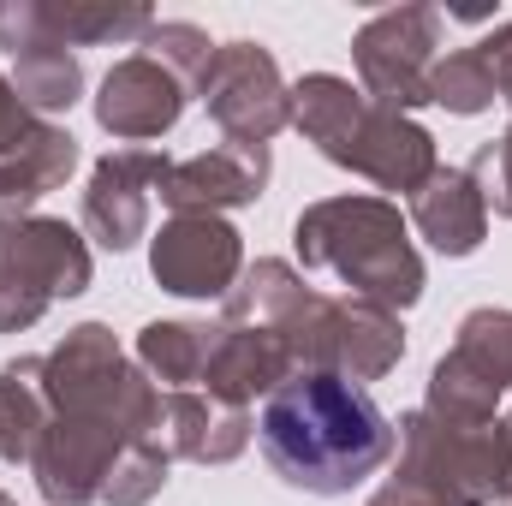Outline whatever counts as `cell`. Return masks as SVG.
<instances>
[{"label": "cell", "instance_id": "9c48e42d", "mask_svg": "<svg viewBox=\"0 0 512 506\" xmlns=\"http://www.w3.org/2000/svg\"><path fill=\"white\" fill-rule=\"evenodd\" d=\"M197 102L209 108V120L221 126V137H239V143H268L274 131L292 126V84L280 78L274 54L239 36V42H221L209 72L191 84Z\"/></svg>", "mask_w": 512, "mask_h": 506}, {"label": "cell", "instance_id": "1f68e13d", "mask_svg": "<svg viewBox=\"0 0 512 506\" xmlns=\"http://www.w3.org/2000/svg\"><path fill=\"white\" fill-rule=\"evenodd\" d=\"M477 48H483L489 72H495V90H501V102L512 108V18H507V24H495V30H489Z\"/></svg>", "mask_w": 512, "mask_h": 506}, {"label": "cell", "instance_id": "52a82bcc", "mask_svg": "<svg viewBox=\"0 0 512 506\" xmlns=\"http://www.w3.org/2000/svg\"><path fill=\"white\" fill-rule=\"evenodd\" d=\"M96 280L90 239L54 215H24L0 227V334L36 328L60 298H84Z\"/></svg>", "mask_w": 512, "mask_h": 506}, {"label": "cell", "instance_id": "9a60e30c", "mask_svg": "<svg viewBox=\"0 0 512 506\" xmlns=\"http://www.w3.org/2000/svg\"><path fill=\"white\" fill-rule=\"evenodd\" d=\"M298 376L292 364V346L268 328H215V346H209V364H203V393L227 411H251L256 399L280 393L286 381Z\"/></svg>", "mask_w": 512, "mask_h": 506}, {"label": "cell", "instance_id": "6da1fadb", "mask_svg": "<svg viewBox=\"0 0 512 506\" xmlns=\"http://www.w3.org/2000/svg\"><path fill=\"white\" fill-rule=\"evenodd\" d=\"M256 447L268 471L298 495H352L364 477H376L399 429L370 387L346 376H292L280 393L262 399Z\"/></svg>", "mask_w": 512, "mask_h": 506}, {"label": "cell", "instance_id": "ac0fdd59", "mask_svg": "<svg viewBox=\"0 0 512 506\" xmlns=\"http://www.w3.org/2000/svg\"><path fill=\"white\" fill-rule=\"evenodd\" d=\"M78 167V137L54 120H36V131L0 155V227L6 221H24L48 191H60Z\"/></svg>", "mask_w": 512, "mask_h": 506}, {"label": "cell", "instance_id": "8fae6325", "mask_svg": "<svg viewBox=\"0 0 512 506\" xmlns=\"http://www.w3.org/2000/svg\"><path fill=\"white\" fill-rule=\"evenodd\" d=\"M131 447L126 429L102 423V417H78V411H54L36 459H30V477H36V495L48 506H90L102 501L120 453Z\"/></svg>", "mask_w": 512, "mask_h": 506}, {"label": "cell", "instance_id": "603a6c76", "mask_svg": "<svg viewBox=\"0 0 512 506\" xmlns=\"http://www.w3.org/2000/svg\"><path fill=\"white\" fill-rule=\"evenodd\" d=\"M12 90H18V102L36 114V120H48V114H66V108H78V96H84V60L72 54V48H30V54H18L12 60Z\"/></svg>", "mask_w": 512, "mask_h": 506}, {"label": "cell", "instance_id": "ba28073f", "mask_svg": "<svg viewBox=\"0 0 512 506\" xmlns=\"http://www.w3.org/2000/svg\"><path fill=\"white\" fill-rule=\"evenodd\" d=\"M435 48H441V12L435 6H387L352 36L358 90L393 114L429 108Z\"/></svg>", "mask_w": 512, "mask_h": 506}, {"label": "cell", "instance_id": "5b68a950", "mask_svg": "<svg viewBox=\"0 0 512 506\" xmlns=\"http://www.w3.org/2000/svg\"><path fill=\"white\" fill-rule=\"evenodd\" d=\"M42 387H48L54 411L102 417V423L126 429L131 441H149L161 429V387L120 352L108 322H78L42 358Z\"/></svg>", "mask_w": 512, "mask_h": 506}, {"label": "cell", "instance_id": "f546056e", "mask_svg": "<svg viewBox=\"0 0 512 506\" xmlns=\"http://www.w3.org/2000/svg\"><path fill=\"white\" fill-rule=\"evenodd\" d=\"M0 48L12 60L30 54V48H54L48 18H42V0H0Z\"/></svg>", "mask_w": 512, "mask_h": 506}, {"label": "cell", "instance_id": "4dcf8cb0", "mask_svg": "<svg viewBox=\"0 0 512 506\" xmlns=\"http://www.w3.org/2000/svg\"><path fill=\"white\" fill-rule=\"evenodd\" d=\"M30 131H36V114H30V108L18 102L12 78L0 72V155H12V149H18V143L30 137Z\"/></svg>", "mask_w": 512, "mask_h": 506}, {"label": "cell", "instance_id": "7402d4cb", "mask_svg": "<svg viewBox=\"0 0 512 506\" xmlns=\"http://www.w3.org/2000/svg\"><path fill=\"white\" fill-rule=\"evenodd\" d=\"M48 36L60 48H96V42H143L155 12L143 0H42Z\"/></svg>", "mask_w": 512, "mask_h": 506}, {"label": "cell", "instance_id": "3957f363", "mask_svg": "<svg viewBox=\"0 0 512 506\" xmlns=\"http://www.w3.org/2000/svg\"><path fill=\"white\" fill-rule=\"evenodd\" d=\"M292 251L304 268L340 274L358 298H376L387 310H411L423 298V256L411 245V227L399 203L387 197H322L292 221Z\"/></svg>", "mask_w": 512, "mask_h": 506}, {"label": "cell", "instance_id": "f1b7e54d", "mask_svg": "<svg viewBox=\"0 0 512 506\" xmlns=\"http://www.w3.org/2000/svg\"><path fill=\"white\" fill-rule=\"evenodd\" d=\"M471 179L483 185V203H489L501 221H512V126L501 131V137H489V143L471 155Z\"/></svg>", "mask_w": 512, "mask_h": 506}, {"label": "cell", "instance_id": "4fadbf2b", "mask_svg": "<svg viewBox=\"0 0 512 506\" xmlns=\"http://www.w3.org/2000/svg\"><path fill=\"white\" fill-rule=\"evenodd\" d=\"M173 155L161 149H114L90 167L84 185V233L102 251H137L149 239V191L161 185Z\"/></svg>", "mask_w": 512, "mask_h": 506}, {"label": "cell", "instance_id": "44dd1931", "mask_svg": "<svg viewBox=\"0 0 512 506\" xmlns=\"http://www.w3.org/2000/svg\"><path fill=\"white\" fill-rule=\"evenodd\" d=\"M215 328L221 322H143L137 328V370L161 393L197 387L203 364H209V346H215Z\"/></svg>", "mask_w": 512, "mask_h": 506}, {"label": "cell", "instance_id": "2e32d148", "mask_svg": "<svg viewBox=\"0 0 512 506\" xmlns=\"http://www.w3.org/2000/svg\"><path fill=\"white\" fill-rule=\"evenodd\" d=\"M256 435L251 411H227L215 405L209 393L197 387H179V393H161V429L155 441L173 453V459H191V465H233Z\"/></svg>", "mask_w": 512, "mask_h": 506}, {"label": "cell", "instance_id": "277c9868", "mask_svg": "<svg viewBox=\"0 0 512 506\" xmlns=\"http://www.w3.org/2000/svg\"><path fill=\"white\" fill-rule=\"evenodd\" d=\"M393 429L399 465L370 506H501L512 465V435L501 417L483 429H453L429 411H405Z\"/></svg>", "mask_w": 512, "mask_h": 506}, {"label": "cell", "instance_id": "8992f818", "mask_svg": "<svg viewBox=\"0 0 512 506\" xmlns=\"http://www.w3.org/2000/svg\"><path fill=\"white\" fill-rule=\"evenodd\" d=\"M280 340L292 346L298 376H346V381H382L405 358V322L399 310H387L376 298H328L310 292L304 310L280 328Z\"/></svg>", "mask_w": 512, "mask_h": 506}, {"label": "cell", "instance_id": "5bb4252c", "mask_svg": "<svg viewBox=\"0 0 512 506\" xmlns=\"http://www.w3.org/2000/svg\"><path fill=\"white\" fill-rule=\"evenodd\" d=\"M185 102H191L185 78H173L149 54H126L96 84V126L120 143H155L185 120Z\"/></svg>", "mask_w": 512, "mask_h": 506}, {"label": "cell", "instance_id": "4316f807", "mask_svg": "<svg viewBox=\"0 0 512 506\" xmlns=\"http://www.w3.org/2000/svg\"><path fill=\"white\" fill-rule=\"evenodd\" d=\"M149 60H161L173 78H185V84H197L203 72H209V60H215V48L221 42H209V30L203 24H185V18H155L149 30H143V42H137Z\"/></svg>", "mask_w": 512, "mask_h": 506}, {"label": "cell", "instance_id": "d4e9b609", "mask_svg": "<svg viewBox=\"0 0 512 506\" xmlns=\"http://www.w3.org/2000/svg\"><path fill=\"white\" fill-rule=\"evenodd\" d=\"M429 102H435V108H447V114H459V120L489 114V108L501 102L495 72H489V60H483V48H477V42H471V48H453V54H435Z\"/></svg>", "mask_w": 512, "mask_h": 506}, {"label": "cell", "instance_id": "484cf974", "mask_svg": "<svg viewBox=\"0 0 512 506\" xmlns=\"http://www.w3.org/2000/svg\"><path fill=\"white\" fill-rule=\"evenodd\" d=\"M495 405H501V393L489 387V381H477L453 352L429 370V393H423V411L435 417V423H453V429H483V423H495Z\"/></svg>", "mask_w": 512, "mask_h": 506}, {"label": "cell", "instance_id": "e0dca14e", "mask_svg": "<svg viewBox=\"0 0 512 506\" xmlns=\"http://www.w3.org/2000/svg\"><path fill=\"white\" fill-rule=\"evenodd\" d=\"M411 227L435 245L441 256H471L489 239V203L471 167H435L411 191Z\"/></svg>", "mask_w": 512, "mask_h": 506}, {"label": "cell", "instance_id": "ffe728a7", "mask_svg": "<svg viewBox=\"0 0 512 506\" xmlns=\"http://www.w3.org/2000/svg\"><path fill=\"white\" fill-rule=\"evenodd\" d=\"M48 423H54V405H48V387H42V358L0 364V459L30 465Z\"/></svg>", "mask_w": 512, "mask_h": 506}, {"label": "cell", "instance_id": "d6986e66", "mask_svg": "<svg viewBox=\"0 0 512 506\" xmlns=\"http://www.w3.org/2000/svg\"><path fill=\"white\" fill-rule=\"evenodd\" d=\"M310 292H316V286H304V274H298L292 262L256 256L251 268L239 274V286L221 298V322H227V328H268V334H280V328L304 310Z\"/></svg>", "mask_w": 512, "mask_h": 506}, {"label": "cell", "instance_id": "7a4b0ae2", "mask_svg": "<svg viewBox=\"0 0 512 506\" xmlns=\"http://www.w3.org/2000/svg\"><path fill=\"white\" fill-rule=\"evenodd\" d=\"M292 126L304 131V143L322 149V161H334L346 173H364L370 185L399 191V197H411L441 167L429 126L370 102L340 72H304L292 84Z\"/></svg>", "mask_w": 512, "mask_h": 506}, {"label": "cell", "instance_id": "cb8c5ba5", "mask_svg": "<svg viewBox=\"0 0 512 506\" xmlns=\"http://www.w3.org/2000/svg\"><path fill=\"white\" fill-rule=\"evenodd\" d=\"M453 358H459L477 381H489L495 393H512V310H501V304L471 310V316L459 322Z\"/></svg>", "mask_w": 512, "mask_h": 506}, {"label": "cell", "instance_id": "83f0119b", "mask_svg": "<svg viewBox=\"0 0 512 506\" xmlns=\"http://www.w3.org/2000/svg\"><path fill=\"white\" fill-rule=\"evenodd\" d=\"M167 471H173V453L149 435V441H131L102 489V506H149L167 489Z\"/></svg>", "mask_w": 512, "mask_h": 506}, {"label": "cell", "instance_id": "30bf717a", "mask_svg": "<svg viewBox=\"0 0 512 506\" xmlns=\"http://www.w3.org/2000/svg\"><path fill=\"white\" fill-rule=\"evenodd\" d=\"M149 274L173 298H227L245 274V239L227 215H173L149 239Z\"/></svg>", "mask_w": 512, "mask_h": 506}, {"label": "cell", "instance_id": "7c38bea8", "mask_svg": "<svg viewBox=\"0 0 512 506\" xmlns=\"http://www.w3.org/2000/svg\"><path fill=\"white\" fill-rule=\"evenodd\" d=\"M268 173H274L268 143L221 137L203 155L167 161V173H161L155 191H161V203L173 215H227V209H245V203H256L268 191Z\"/></svg>", "mask_w": 512, "mask_h": 506}]
</instances>
